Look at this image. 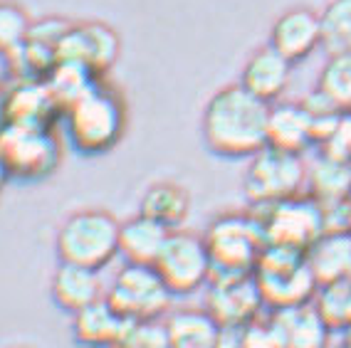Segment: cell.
Segmentation results:
<instances>
[{"instance_id":"obj_1","label":"cell","mask_w":351,"mask_h":348,"mask_svg":"<svg viewBox=\"0 0 351 348\" xmlns=\"http://www.w3.org/2000/svg\"><path fill=\"white\" fill-rule=\"evenodd\" d=\"M267 116L270 104L252 97L240 84L220 87L203 106V143L220 158H252L267 146Z\"/></svg>"},{"instance_id":"obj_2","label":"cell","mask_w":351,"mask_h":348,"mask_svg":"<svg viewBox=\"0 0 351 348\" xmlns=\"http://www.w3.org/2000/svg\"><path fill=\"white\" fill-rule=\"evenodd\" d=\"M62 124L69 143L82 156H104L121 143L129 126L124 94L99 79L64 109Z\"/></svg>"},{"instance_id":"obj_3","label":"cell","mask_w":351,"mask_h":348,"mask_svg":"<svg viewBox=\"0 0 351 348\" xmlns=\"http://www.w3.org/2000/svg\"><path fill=\"white\" fill-rule=\"evenodd\" d=\"M119 220L101 208L72 212L57 230V257L64 264L101 272L119 257Z\"/></svg>"},{"instance_id":"obj_4","label":"cell","mask_w":351,"mask_h":348,"mask_svg":"<svg viewBox=\"0 0 351 348\" xmlns=\"http://www.w3.org/2000/svg\"><path fill=\"white\" fill-rule=\"evenodd\" d=\"M252 277L267 311L309 304L319 289V282L307 264V252L280 245H265Z\"/></svg>"},{"instance_id":"obj_5","label":"cell","mask_w":351,"mask_h":348,"mask_svg":"<svg viewBox=\"0 0 351 348\" xmlns=\"http://www.w3.org/2000/svg\"><path fill=\"white\" fill-rule=\"evenodd\" d=\"M62 163V138L57 129L5 124L0 131V168L8 181L40 183Z\"/></svg>"},{"instance_id":"obj_6","label":"cell","mask_w":351,"mask_h":348,"mask_svg":"<svg viewBox=\"0 0 351 348\" xmlns=\"http://www.w3.org/2000/svg\"><path fill=\"white\" fill-rule=\"evenodd\" d=\"M304 188H307L304 156L265 146L252 158H247L243 190L250 208H265L272 203L297 198L304 193Z\"/></svg>"},{"instance_id":"obj_7","label":"cell","mask_w":351,"mask_h":348,"mask_svg":"<svg viewBox=\"0 0 351 348\" xmlns=\"http://www.w3.org/2000/svg\"><path fill=\"white\" fill-rule=\"evenodd\" d=\"M213 272H252L265 249L255 212H223L203 232Z\"/></svg>"},{"instance_id":"obj_8","label":"cell","mask_w":351,"mask_h":348,"mask_svg":"<svg viewBox=\"0 0 351 348\" xmlns=\"http://www.w3.org/2000/svg\"><path fill=\"white\" fill-rule=\"evenodd\" d=\"M104 299L129 323L161 321L173 304L169 286L156 269L146 264H124L104 289Z\"/></svg>"},{"instance_id":"obj_9","label":"cell","mask_w":351,"mask_h":348,"mask_svg":"<svg viewBox=\"0 0 351 348\" xmlns=\"http://www.w3.org/2000/svg\"><path fill=\"white\" fill-rule=\"evenodd\" d=\"M250 210L260 220L267 245H280V247L307 252L326 232L324 210L307 193L265 208H250Z\"/></svg>"},{"instance_id":"obj_10","label":"cell","mask_w":351,"mask_h":348,"mask_svg":"<svg viewBox=\"0 0 351 348\" xmlns=\"http://www.w3.org/2000/svg\"><path fill=\"white\" fill-rule=\"evenodd\" d=\"M154 269L169 286V292L176 297H191L195 292H203L208 284L213 264L208 257L203 235H195L189 230H171L169 240L163 245Z\"/></svg>"},{"instance_id":"obj_11","label":"cell","mask_w":351,"mask_h":348,"mask_svg":"<svg viewBox=\"0 0 351 348\" xmlns=\"http://www.w3.org/2000/svg\"><path fill=\"white\" fill-rule=\"evenodd\" d=\"M203 309L220 329L247 326L267 314L252 272H213L203 286Z\"/></svg>"},{"instance_id":"obj_12","label":"cell","mask_w":351,"mask_h":348,"mask_svg":"<svg viewBox=\"0 0 351 348\" xmlns=\"http://www.w3.org/2000/svg\"><path fill=\"white\" fill-rule=\"evenodd\" d=\"M121 52V40L107 23H72L64 38L57 45V60H69L89 67L99 79L117 64Z\"/></svg>"},{"instance_id":"obj_13","label":"cell","mask_w":351,"mask_h":348,"mask_svg":"<svg viewBox=\"0 0 351 348\" xmlns=\"http://www.w3.org/2000/svg\"><path fill=\"white\" fill-rule=\"evenodd\" d=\"M277 348H329L332 329L314 309V304H297L272 309L265 314Z\"/></svg>"},{"instance_id":"obj_14","label":"cell","mask_w":351,"mask_h":348,"mask_svg":"<svg viewBox=\"0 0 351 348\" xmlns=\"http://www.w3.org/2000/svg\"><path fill=\"white\" fill-rule=\"evenodd\" d=\"M8 124L57 129L62 124V104L57 101L45 79H20L5 89Z\"/></svg>"},{"instance_id":"obj_15","label":"cell","mask_w":351,"mask_h":348,"mask_svg":"<svg viewBox=\"0 0 351 348\" xmlns=\"http://www.w3.org/2000/svg\"><path fill=\"white\" fill-rule=\"evenodd\" d=\"M270 47L297 64L322 47V18L312 8H289L272 23Z\"/></svg>"},{"instance_id":"obj_16","label":"cell","mask_w":351,"mask_h":348,"mask_svg":"<svg viewBox=\"0 0 351 348\" xmlns=\"http://www.w3.org/2000/svg\"><path fill=\"white\" fill-rule=\"evenodd\" d=\"M289 79H292V62H287L275 47L263 45L245 60L238 84L265 104H275L287 92Z\"/></svg>"},{"instance_id":"obj_17","label":"cell","mask_w":351,"mask_h":348,"mask_svg":"<svg viewBox=\"0 0 351 348\" xmlns=\"http://www.w3.org/2000/svg\"><path fill=\"white\" fill-rule=\"evenodd\" d=\"M267 146L297 156H304V151L314 149L312 119L300 101H275V104H270Z\"/></svg>"},{"instance_id":"obj_18","label":"cell","mask_w":351,"mask_h":348,"mask_svg":"<svg viewBox=\"0 0 351 348\" xmlns=\"http://www.w3.org/2000/svg\"><path fill=\"white\" fill-rule=\"evenodd\" d=\"M129 321L109 306L107 299L72 314V338L82 348H117Z\"/></svg>"},{"instance_id":"obj_19","label":"cell","mask_w":351,"mask_h":348,"mask_svg":"<svg viewBox=\"0 0 351 348\" xmlns=\"http://www.w3.org/2000/svg\"><path fill=\"white\" fill-rule=\"evenodd\" d=\"M104 289L107 286L101 282L99 272L77 267V264H64V262H60V267L52 274L50 282L52 301L62 311H67L69 316L104 299Z\"/></svg>"},{"instance_id":"obj_20","label":"cell","mask_w":351,"mask_h":348,"mask_svg":"<svg viewBox=\"0 0 351 348\" xmlns=\"http://www.w3.org/2000/svg\"><path fill=\"white\" fill-rule=\"evenodd\" d=\"M171 230L136 212L134 218L119 225V257L124 264H146L154 267L161 255Z\"/></svg>"},{"instance_id":"obj_21","label":"cell","mask_w":351,"mask_h":348,"mask_svg":"<svg viewBox=\"0 0 351 348\" xmlns=\"http://www.w3.org/2000/svg\"><path fill=\"white\" fill-rule=\"evenodd\" d=\"M171 348H215L220 338V323L203 306L171 309L163 316Z\"/></svg>"},{"instance_id":"obj_22","label":"cell","mask_w":351,"mask_h":348,"mask_svg":"<svg viewBox=\"0 0 351 348\" xmlns=\"http://www.w3.org/2000/svg\"><path fill=\"white\" fill-rule=\"evenodd\" d=\"M138 212L166 230H181L191 215V193L176 181L151 183L141 195Z\"/></svg>"},{"instance_id":"obj_23","label":"cell","mask_w":351,"mask_h":348,"mask_svg":"<svg viewBox=\"0 0 351 348\" xmlns=\"http://www.w3.org/2000/svg\"><path fill=\"white\" fill-rule=\"evenodd\" d=\"M304 193L322 208L344 206L351 200V163L332 161L319 156L307 166V188Z\"/></svg>"},{"instance_id":"obj_24","label":"cell","mask_w":351,"mask_h":348,"mask_svg":"<svg viewBox=\"0 0 351 348\" xmlns=\"http://www.w3.org/2000/svg\"><path fill=\"white\" fill-rule=\"evenodd\" d=\"M307 264L317 282L332 284L351 277V232H324L307 249Z\"/></svg>"},{"instance_id":"obj_25","label":"cell","mask_w":351,"mask_h":348,"mask_svg":"<svg viewBox=\"0 0 351 348\" xmlns=\"http://www.w3.org/2000/svg\"><path fill=\"white\" fill-rule=\"evenodd\" d=\"M45 82H47V87H50L52 94L57 97V101L62 104V109H67V106L80 99L87 89L95 87L97 82H99V77L80 62L57 60V64L52 67V72L47 75Z\"/></svg>"},{"instance_id":"obj_26","label":"cell","mask_w":351,"mask_h":348,"mask_svg":"<svg viewBox=\"0 0 351 348\" xmlns=\"http://www.w3.org/2000/svg\"><path fill=\"white\" fill-rule=\"evenodd\" d=\"M317 89L341 114H351V52L329 55L317 77Z\"/></svg>"},{"instance_id":"obj_27","label":"cell","mask_w":351,"mask_h":348,"mask_svg":"<svg viewBox=\"0 0 351 348\" xmlns=\"http://www.w3.org/2000/svg\"><path fill=\"white\" fill-rule=\"evenodd\" d=\"M319 18L322 47L329 55L351 52V0H329Z\"/></svg>"},{"instance_id":"obj_28","label":"cell","mask_w":351,"mask_h":348,"mask_svg":"<svg viewBox=\"0 0 351 348\" xmlns=\"http://www.w3.org/2000/svg\"><path fill=\"white\" fill-rule=\"evenodd\" d=\"M314 309L319 311L322 319L329 323V329H349L351 326V282H332L322 284L312 299Z\"/></svg>"},{"instance_id":"obj_29","label":"cell","mask_w":351,"mask_h":348,"mask_svg":"<svg viewBox=\"0 0 351 348\" xmlns=\"http://www.w3.org/2000/svg\"><path fill=\"white\" fill-rule=\"evenodd\" d=\"M32 20L25 8L10 0H0V55L10 57L27 42Z\"/></svg>"},{"instance_id":"obj_30","label":"cell","mask_w":351,"mask_h":348,"mask_svg":"<svg viewBox=\"0 0 351 348\" xmlns=\"http://www.w3.org/2000/svg\"><path fill=\"white\" fill-rule=\"evenodd\" d=\"M317 149L324 158L351 163V114H339L326 136L317 143Z\"/></svg>"},{"instance_id":"obj_31","label":"cell","mask_w":351,"mask_h":348,"mask_svg":"<svg viewBox=\"0 0 351 348\" xmlns=\"http://www.w3.org/2000/svg\"><path fill=\"white\" fill-rule=\"evenodd\" d=\"M117 348H171L166 326L161 321H134L124 331Z\"/></svg>"},{"instance_id":"obj_32","label":"cell","mask_w":351,"mask_h":348,"mask_svg":"<svg viewBox=\"0 0 351 348\" xmlns=\"http://www.w3.org/2000/svg\"><path fill=\"white\" fill-rule=\"evenodd\" d=\"M215 348H243V326H232V329L220 331L218 346Z\"/></svg>"},{"instance_id":"obj_33","label":"cell","mask_w":351,"mask_h":348,"mask_svg":"<svg viewBox=\"0 0 351 348\" xmlns=\"http://www.w3.org/2000/svg\"><path fill=\"white\" fill-rule=\"evenodd\" d=\"M8 124V109H5V89L0 87V131Z\"/></svg>"},{"instance_id":"obj_34","label":"cell","mask_w":351,"mask_h":348,"mask_svg":"<svg viewBox=\"0 0 351 348\" xmlns=\"http://www.w3.org/2000/svg\"><path fill=\"white\" fill-rule=\"evenodd\" d=\"M8 178H5V173H3V168H0V188H3V183H5Z\"/></svg>"},{"instance_id":"obj_35","label":"cell","mask_w":351,"mask_h":348,"mask_svg":"<svg viewBox=\"0 0 351 348\" xmlns=\"http://www.w3.org/2000/svg\"><path fill=\"white\" fill-rule=\"evenodd\" d=\"M349 232H351V203H349Z\"/></svg>"},{"instance_id":"obj_36","label":"cell","mask_w":351,"mask_h":348,"mask_svg":"<svg viewBox=\"0 0 351 348\" xmlns=\"http://www.w3.org/2000/svg\"><path fill=\"white\" fill-rule=\"evenodd\" d=\"M341 348H351V341H349V343H346V346H341Z\"/></svg>"}]
</instances>
